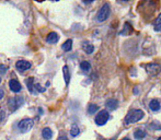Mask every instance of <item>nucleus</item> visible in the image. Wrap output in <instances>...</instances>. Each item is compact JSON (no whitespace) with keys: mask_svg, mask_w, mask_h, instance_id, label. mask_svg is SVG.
<instances>
[{"mask_svg":"<svg viewBox=\"0 0 161 140\" xmlns=\"http://www.w3.org/2000/svg\"><path fill=\"white\" fill-rule=\"evenodd\" d=\"M9 87H10L11 91L14 92V93H18V92L21 91V84H20L19 81L15 80V79H11V80L9 81Z\"/></svg>","mask_w":161,"mask_h":140,"instance_id":"nucleus-8","label":"nucleus"},{"mask_svg":"<svg viewBox=\"0 0 161 140\" xmlns=\"http://www.w3.org/2000/svg\"><path fill=\"white\" fill-rule=\"evenodd\" d=\"M25 84L28 87V90L31 92L32 94H37V91L35 90V83H34V78L30 77L25 80Z\"/></svg>","mask_w":161,"mask_h":140,"instance_id":"nucleus-9","label":"nucleus"},{"mask_svg":"<svg viewBox=\"0 0 161 140\" xmlns=\"http://www.w3.org/2000/svg\"><path fill=\"white\" fill-rule=\"evenodd\" d=\"M153 29H155V31H157V32H160L161 31V13L158 15V18L155 20V22H153Z\"/></svg>","mask_w":161,"mask_h":140,"instance_id":"nucleus-17","label":"nucleus"},{"mask_svg":"<svg viewBox=\"0 0 161 140\" xmlns=\"http://www.w3.org/2000/svg\"><path fill=\"white\" fill-rule=\"evenodd\" d=\"M82 48H83V51H85L87 54H92V53H93V51H94L93 45H91L90 43H88V42H83Z\"/></svg>","mask_w":161,"mask_h":140,"instance_id":"nucleus-15","label":"nucleus"},{"mask_svg":"<svg viewBox=\"0 0 161 140\" xmlns=\"http://www.w3.org/2000/svg\"><path fill=\"white\" fill-rule=\"evenodd\" d=\"M6 119V113H4V110H0V124L3 123V121Z\"/></svg>","mask_w":161,"mask_h":140,"instance_id":"nucleus-25","label":"nucleus"},{"mask_svg":"<svg viewBox=\"0 0 161 140\" xmlns=\"http://www.w3.org/2000/svg\"><path fill=\"white\" fill-rule=\"evenodd\" d=\"M31 62H28V60H19V62H15V68H17L19 71L23 72V71H26L31 68Z\"/></svg>","mask_w":161,"mask_h":140,"instance_id":"nucleus-7","label":"nucleus"},{"mask_svg":"<svg viewBox=\"0 0 161 140\" xmlns=\"http://www.w3.org/2000/svg\"><path fill=\"white\" fill-rule=\"evenodd\" d=\"M58 40H59V36H58L57 33H55V32L49 33L46 37V42L49 43V44H55V43L58 42Z\"/></svg>","mask_w":161,"mask_h":140,"instance_id":"nucleus-10","label":"nucleus"},{"mask_svg":"<svg viewBox=\"0 0 161 140\" xmlns=\"http://www.w3.org/2000/svg\"><path fill=\"white\" fill-rule=\"evenodd\" d=\"M97 110H99V106L96 104H90L88 106V113H89V114H94Z\"/></svg>","mask_w":161,"mask_h":140,"instance_id":"nucleus-22","label":"nucleus"},{"mask_svg":"<svg viewBox=\"0 0 161 140\" xmlns=\"http://www.w3.org/2000/svg\"><path fill=\"white\" fill-rule=\"evenodd\" d=\"M149 128H150V129H155V130H161V125L158 121H153V123L149 125Z\"/></svg>","mask_w":161,"mask_h":140,"instance_id":"nucleus-23","label":"nucleus"},{"mask_svg":"<svg viewBox=\"0 0 161 140\" xmlns=\"http://www.w3.org/2000/svg\"><path fill=\"white\" fill-rule=\"evenodd\" d=\"M63 74H64V79H65V82L66 84H69V81H70V72H69V68L68 66H64L63 68Z\"/></svg>","mask_w":161,"mask_h":140,"instance_id":"nucleus-16","label":"nucleus"},{"mask_svg":"<svg viewBox=\"0 0 161 140\" xmlns=\"http://www.w3.org/2000/svg\"><path fill=\"white\" fill-rule=\"evenodd\" d=\"M23 103H24V99L22 96H14V98L9 99L8 101L9 110H10V112H14L20 106L23 105Z\"/></svg>","mask_w":161,"mask_h":140,"instance_id":"nucleus-3","label":"nucleus"},{"mask_svg":"<svg viewBox=\"0 0 161 140\" xmlns=\"http://www.w3.org/2000/svg\"><path fill=\"white\" fill-rule=\"evenodd\" d=\"M145 116L144 112L142 110H131L128 112V114L125 116V123L126 124H134L139 121Z\"/></svg>","mask_w":161,"mask_h":140,"instance_id":"nucleus-1","label":"nucleus"},{"mask_svg":"<svg viewBox=\"0 0 161 140\" xmlns=\"http://www.w3.org/2000/svg\"><path fill=\"white\" fill-rule=\"evenodd\" d=\"M134 137H135L136 139H142L146 137V132L142 129H137L135 132H134Z\"/></svg>","mask_w":161,"mask_h":140,"instance_id":"nucleus-19","label":"nucleus"},{"mask_svg":"<svg viewBox=\"0 0 161 140\" xmlns=\"http://www.w3.org/2000/svg\"><path fill=\"white\" fill-rule=\"evenodd\" d=\"M106 107L108 108V110H115V108L117 107V105H119V102H117V100H115V99H108V101H106L105 103Z\"/></svg>","mask_w":161,"mask_h":140,"instance_id":"nucleus-12","label":"nucleus"},{"mask_svg":"<svg viewBox=\"0 0 161 140\" xmlns=\"http://www.w3.org/2000/svg\"><path fill=\"white\" fill-rule=\"evenodd\" d=\"M57 140H68V138L66 136H60Z\"/></svg>","mask_w":161,"mask_h":140,"instance_id":"nucleus-28","label":"nucleus"},{"mask_svg":"<svg viewBox=\"0 0 161 140\" xmlns=\"http://www.w3.org/2000/svg\"><path fill=\"white\" fill-rule=\"evenodd\" d=\"M42 137L45 140H51L52 137H53V132L51 130V128L46 127L42 130Z\"/></svg>","mask_w":161,"mask_h":140,"instance_id":"nucleus-13","label":"nucleus"},{"mask_svg":"<svg viewBox=\"0 0 161 140\" xmlns=\"http://www.w3.org/2000/svg\"><path fill=\"white\" fill-rule=\"evenodd\" d=\"M80 68H81V70H83V71L88 72L91 70V65H90L89 62H82L80 64Z\"/></svg>","mask_w":161,"mask_h":140,"instance_id":"nucleus-21","label":"nucleus"},{"mask_svg":"<svg viewBox=\"0 0 161 140\" xmlns=\"http://www.w3.org/2000/svg\"><path fill=\"white\" fill-rule=\"evenodd\" d=\"M123 140H130V139H129V138H124Z\"/></svg>","mask_w":161,"mask_h":140,"instance_id":"nucleus-29","label":"nucleus"},{"mask_svg":"<svg viewBox=\"0 0 161 140\" xmlns=\"http://www.w3.org/2000/svg\"><path fill=\"white\" fill-rule=\"evenodd\" d=\"M2 70V73H6V71H7V67L6 66H3V65H0V71Z\"/></svg>","mask_w":161,"mask_h":140,"instance_id":"nucleus-26","label":"nucleus"},{"mask_svg":"<svg viewBox=\"0 0 161 140\" xmlns=\"http://www.w3.org/2000/svg\"><path fill=\"white\" fill-rule=\"evenodd\" d=\"M145 68H146V71L148 72V74L153 77L158 76L161 72V66L159 64H147Z\"/></svg>","mask_w":161,"mask_h":140,"instance_id":"nucleus-6","label":"nucleus"},{"mask_svg":"<svg viewBox=\"0 0 161 140\" xmlns=\"http://www.w3.org/2000/svg\"><path fill=\"white\" fill-rule=\"evenodd\" d=\"M161 107V104L159 102V100L155 99V100H151L150 103H149V108H150L153 112H158Z\"/></svg>","mask_w":161,"mask_h":140,"instance_id":"nucleus-11","label":"nucleus"},{"mask_svg":"<svg viewBox=\"0 0 161 140\" xmlns=\"http://www.w3.org/2000/svg\"><path fill=\"white\" fill-rule=\"evenodd\" d=\"M131 32H133V26H131L128 22H126V23L124 24V29L119 32V34L121 35H129Z\"/></svg>","mask_w":161,"mask_h":140,"instance_id":"nucleus-14","label":"nucleus"},{"mask_svg":"<svg viewBox=\"0 0 161 140\" xmlns=\"http://www.w3.org/2000/svg\"><path fill=\"white\" fill-rule=\"evenodd\" d=\"M34 125V121L32 118H24L19 121L18 124V128L21 132H28L32 129Z\"/></svg>","mask_w":161,"mask_h":140,"instance_id":"nucleus-4","label":"nucleus"},{"mask_svg":"<svg viewBox=\"0 0 161 140\" xmlns=\"http://www.w3.org/2000/svg\"><path fill=\"white\" fill-rule=\"evenodd\" d=\"M110 119V114H108V110H103L101 112H99V114L96 116V124L99 126H102L106 123V121Z\"/></svg>","mask_w":161,"mask_h":140,"instance_id":"nucleus-5","label":"nucleus"},{"mask_svg":"<svg viewBox=\"0 0 161 140\" xmlns=\"http://www.w3.org/2000/svg\"><path fill=\"white\" fill-rule=\"evenodd\" d=\"M3 96H4V91L2 89H0V100L3 99Z\"/></svg>","mask_w":161,"mask_h":140,"instance_id":"nucleus-27","label":"nucleus"},{"mask_svg":"<svg viewBox=\"0 0 161 140\" xmlns=\"http://www.w3.org/2000/svg\"><path fill=\"white\" fill-rule=\"evenodd\" d=\"M158 140H161V137H160V138H159V139H158Z\"/></svg>","mask_w":161,"mask_h":140,"instance_id":"nucleus-30","label":"nucleus"},{"mask_svg":"<svg viewBox=\"0 0 161 140\" xmlns=\"http://www.w3.org/2000/svg\"><path fill=\"white\" fill-rule=\"evenodd\" d=\"M35 90L37 92H45V88H43V87H41L40 84H38V83H35Z\"/></svg>","mask_w":161,"mask_h":140,"instance_id":"nucleus-24","label":"nucleus"},{"mask_svg":"<svg viewBox=\"0 0 161 140\" xmlns=\"http://www.w3.org/2000/svg\"><path fill=\"white\" fill-rule=\"evenodd\" d=\"M79 134H80V129H79V127L76 124H74V125L71 126V129H70V135H71L72 137H77Z\"/></svg>","mask_w":161,"mask_h":140,"instance_id":"nucleus-18","label":"nucleus"},{"mask_svg":"<svg viewBox=\"0 0 161 140\" xmlns=\"http://www.w3.org/2000/svg\"><path fill=\"white\" fill-rule=\"evenodd\" d=\"M71 47H72V40H67L64 44H63V49H64L65 51H71Z\"/></svg>","mask_w":161,"mask_h":140,"instance_id":"nucleus-20","label":"nucleus"},{"mask_svg":"<svg viewBox=\"0 0 161 140\" xmlns=\"http://www.w3.org/2000/svg\"><path fill=\"white\" fill-rule=\"evenodd\" d=\"M111 13V7L108 3H104L97 13V20L99 22H104L108 20Z\"/></svg>","mask_w":161,"mask_h":140,"instance_id":"nucleus-2","label":"nucleus"},{"mask_svg":"<svg viewBox=\"0 0 161 140\" xmlns=\"http://www.w3.org/2000/svg\"><path fill=\"white\" fill-rule=\"evenodd\" d=\"M0 82H1V78H0Z\"/></svg>","mask_w":161,"mask_h":140,"instance_id":"nucleus-31","label":"nucleus"}]
</instances>
